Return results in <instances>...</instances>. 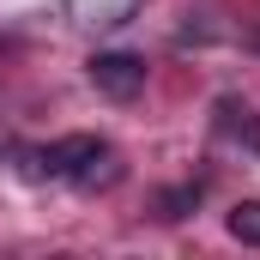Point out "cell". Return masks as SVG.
Instances as JSON below:
<instances>
[{
	"label": "cell",
	"instance_id": "obj_2",
	"mask_svg": "<svg viewBox=\"0 0 260 260\" xmlns=\"http://www.w3.org/2000/svg\"><path fill=\"white\" fill-rule=\"evenodd\" d=\"M91 85L103 91V97H115V103H127L145 91V61L127 55V49H109V55H97L91 61Z\"/></svg>",
	"mask_w": 260,
	"mask_h": 260
},
{
	"label": "cell",
	"instance_id": "obj_1",
	"mask_svg": "<svg viewBox=\"0 0 260 260\" xmlns=\"http://www.w3.org/2000/svg\"><path fill=\"white\" fill-rule=\"evenodd\" d=\"M97 151H103V139L73 133V139H55L49 151H30V157H24V176H30V182H43V176H79Z\"/></svg>",
	"mask_w": 260,
	"mask_h": 260
},
{
	"label": "cell",
	"instance_id": "obj_4",
	"mask_svg": "<svg viewBox=\"0 0 260 260\" xmlns=\"http://www.w3.org/2000/svg\"><path fill=\"white\" fill-rule=\"evenodd\" d=\"M73 182H79V188H109V182H121V164H115V151L103 145V151H97V157H91V164H85Z\"/></svg>",
	"mask_w": 260,
	"mask_h": 260
},
{
	"label": "cell",
	"instance_id": "obj_6",
	"mask_svg": "<svg viewBox=\"0 0 260 260\" xmlns=\"http://www.w3.org/2000/svg\"><path fill=\"white\" fill-rule=\"evenodd\" d=\"M200 200V188H182V194H164V218H182L188 206Z\"/></svg>",
	"mask_w": 260,
	"mask_h": 260
},
{
	"label": "cell",
	"instance_id": "obj_5",
	"mask_svg": "<svg viewBox=\"0 0 260 260\" xmlns=\"http://www.w3.org/2000/svg\"><path fill=\"white\" fill-rule=\"evenodd\" d=\"M230 236H236V242H248V248H260V200L230 206Z\"/></svg>",
	"mask_w": 260,
	"mask_h": 260
},
{
	"label": "cell",
	"instance_id": "obj_3",
	"mask_svg": "<svg viewBox=\"0 0 260 260\" xmlns=\"http://www.w3.org/2000/svg\"><path fill=\"white\" fill-rule=\"evenodd\" d=\"M218 133L242 151H260V115L242 103V97H218Z\"/></svg>",
	"mask_w": 260,
	"mask_h": 260
}]
</instances>
